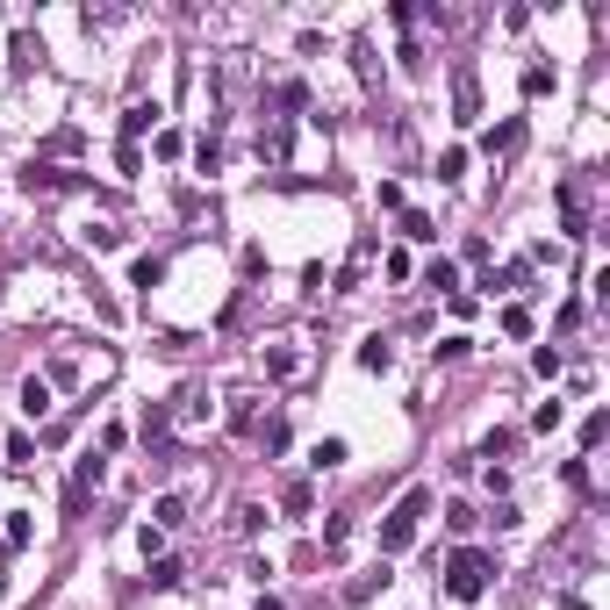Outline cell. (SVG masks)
<instances>
[{
    "label": "cell",
    "mask_w": 610,
    "mask_h": 610,
    "mask_svg": "<svg viewBox=\"0 0 610 610\" xmlns=\"http://www.w3.org/2000/svg\"><path fill=\"white\" fill-rule=\"evenodd\" d=\"M489 582H496V553H489V546H460V553L445 560V596H453V604H481Z\"/></svg>",
    "instance_id": "1"
},
{
    "label": "cell",
    "mask_w": 610,
    "mask_h": 610,
    "mask_svg": "<svg viewBox=\"0 0 610 610\" xmlns=\"http://www.w3.org/2000/svg\"><path fill=\"white\" fill-rule=\"evenodd\" d=\"M424 510H431V489H424V481H416V489H403V503L381 517V560H396V553H409V546H416Z\"/></svg>",
    "instance_id": "2"
},
{
    "label": "cell",
    "mask_w": 610,
    "mask_h": 610,
    "mask_svg": "<svg viewBox=\"0 0 610 610\" xmlns=\"http://www.w3.org/2000/svg\"><path fill=\"white\" fill-rule=\"evenodd\" d=\"M453 122H481V80H474L467 58L453 65Z\"/></svg>",
    "instance_id": "3"
},
{
    "label": "cell",
    "mask_w": 610,
    "mask_h": 610,
    "mask_svg": "<svg viewBox=\"0 0 610 610\" xmlns=\"http://www.w3.org/2000/svg\"><path fill=\"white\" fill-rule=\"evenodd\" d=\"M22 187H29V195H65V187H80V173H58V166L29 158V166H22Z\"/></svg>",
    "instance_id": "4"
},
{
    "label": "cell",
    "mask_w": 610,
    "mask_h": 610,
    "mask_svg": "<svg viewBox=\"0 0 610 610\" xmlns=\"http://www.w3.org/2000/svg\"><path fill=\"white\" fill-rule=\"evenodd\" d=\"M288 144H295V137H288V115H273V122L259 129V158H266V166H288Z\"/></svg>",
    "instance_id": "5"
},
{
    "label": "cell",
    "mask_w": 610,
    "mask_h": 610,
    "mask_svg": "<svg viewBox=\"0 0 610 610\" xmlns=\"http://www.w3.org/2000/svg\"><path fill=\"white\" fill-rule=\"evenodd\" d=\"M374 252H381L374 237H359V244H352V259H345V273H338V295H352V288L367 281V266H374Z\"/></svg>",
    "instance_id": "6"
},
{
    "label": "cell",
    "mask_w": 610,
    "mask_h": 610,
    "mask_svg": "<svg viewBox=\"0 0 610 610\" xmlns=\"http://www.w3.org/2000/svg\"><path fill=\"white\" fill-rule=\"evenodd\" d=\"M424 288L453 302V295H460V266H453V259H431V266H424Z\"/></svg>",
    "instance_id": "7"
},
{
    "label": "cell",
    "mask_w": 610,
    "mask_h": 610,
    "mask_svg": "<svg viewBox=\"0 0 610 610\" xmlns=\"http://www.w3.org/2000/svg\"><path fill=\"white\" fill-rule=\"evenodd\" d=\"M151 122H158V101H129V108H122V144H137Z\"/></svg>",
    "instance_id": "8"
},
{
    "label": "cell",
    "mask_w": 610,
    "mask_h": 610,
    "mask_svg": "<svg viewBox=\"0 0 610 610\" xmlns=\"http://www.w3.org/2000/svg\"><path fill=\"white\" fill-rule=\"evenodd\" d=\"M359 367H367V374H388V367H396V345H388V338L374 330V338L359 345Z\"/></svg>",
    "instance_id": "9"
},
{
    "label": "cell",
    "mask_w": 610,
    "mask_h": 610,
    "mask_svg": "<svg viewBox=\"0 0 610 610\" xmlns=\"http://www.w3.org/2000/svg\"><path fill=\"white\" fill-rule=\"evenodd\" d=\"M345 460H352V445H345V438H316V453H309V467H316V474H323V467H345Z\"/></svg>",
    "instance_id": "10"
},
{
    "label": "cell",
    "mask_w": 610,
    "mask_h": 610,
    "mask_svg": "<svg viewBox=\"0 0 610 610\" xmlns=\"http://www.w3.org/2000/svg\"><path fill=\"white\" fill-rule=\"evenodd\" d=\"M517 144H524V122H496V129L481 137V151H489V158H496V151H517Z\"/></svg>",
    "instance_id": "11"
},
{
    "label": "cell",
    "mask_w": 610,
    "mask_h": 610,
    "mask_svg": "<svg viewBox=\"0 0 610 610\" xmlns=\"http://www.w3.org/2000/svg\"><path fill=\"white\" fill-rule=\"evenodd\" d=\"M403 237L409 244H438V223H431L424 208H403Z\"/></svg>",
    "instance_id": "12"
},
{
    "label": "cell",
    "mask_w": 610,
    "mask_h": 610,
    "mask_svg": "<svg viewBox=\"0 0 610 610\" xmlns=\"http://www.w3.org/2000/svg\"><path fill=\"white\" fill-rule=\"evenodd\" d=\"M158 281H166V259H151V252H144V259L129 266V288H144V295H151Z\"/></svg>",
    "instance_id": "13"
},
{
    "label": "cell",
    "mask_w": 610,
    "mask_h": 610,
    "mask_svg": "<svg viewBox=\"0 0 610 610\" xmlns=\"http://www.w3.org/2000/svg\"><path fill=\"white\" fill-rule=\"evenodd\" d=\"M180 582H187V567H180L173 553H158V560H151V589H180Z\"/></svg>",
    "instance_id": "14"
},
{
    "label": "cell",
    "mask_w": 610,
    "mask_h": 610,
    "mask_svg": "<svg viewBox=\"0 0 610 610\" xmlns=\"http://www.w3.org/2000/svg\"><path fill=\"white\" fill-rule=\"evenodd\" d=\"M281 510H288V517H309V510H316V489H309V481H288V489H281Z\"/></svg>",
    "instance_id": "15"
},
{
    "label": "cell",
    "mask_w": 610,
    "mask_h": 610,
    "mask_svg": "<svg viewBox=\"0 0 610 610\" xmlns=\"http://www.w3.org/2000/svg\"><path fill=\"white\" fill-rule=\"evenodd\" d=\"M101 474H108V460H101V453H87V460L72 467V489H87V496H94V489H101Z\"/></svg>",
    "instance_id": "16"
},
{
    "label": "cell",
    "mask_w": 610,
    "mask_h": 610,
    "mask_svg": "<svg viewBox=\"0 0 610 610\" xmlns=\"http://www.w3.org/2000/svg\"><path fill=\"white\" fill-rule=\"evenodd\" d=\"M22 409H29V416H43V409H51V381H43V374H29V381H22Z\"/></svg>",
    "instance_id": "17"
},
{
    "label": "cell",
    "mask_w": 610,
    "mask_h": 610,
    "mask_svg": "<svg viewBox=\"0 0 610 610\" xmlns=\"http://www.w3.org/2000/svg\"><path fill=\"white\" fill-rule=\"evenodd\" d=\"M7 51H14V72H29V65H36V58H43V43H36V36H29V29H14V43H7Z\"/></svg>",
    "instance_id": "18"
},
{
    "label": "cell",
    "mask_w": 610,
    "mask_h": 610,
    "mask_svg": "<svg viewBox=\"0 0 610 610\" xmlns=\"http://www.w3.org/2000/svg\"><path fill=\"white\" fill-rule=\"evenodd\" d=\"M553 94V65H524V101H546Z\"/></svg>",
    "instance_id": "19"
},
{
    "label": "cell",
    "mask_w": 610,
    "mask_h": 610,
    "mask_svg": "<svg viewBox=\"0 0 610 610\" xmlns=\"http://www.w3.org/2000/svg\"><path fill=\"white\" fill-rule=\"evenodd\" d=\"M460 173H467V144H445V151H438V180H445V187H453V180H460Z\"/></svg>",
    "instance_id": "20"
},
{
    "label": "cell",
    "mask_w": 610,
    "mask_h": 610,
    "mask_svg": "<svg viewBox=\"0 0 610 610\" xmlns=\"http://www.w3.org/2000/svg\"><path fill=\"white\" fill-rule=\"evenodd\" d=\"M295 367H302V359H295L288 345H273V352H266V381H295Z\"/></svg>",
    "instance_id": "21"
},
{
    "label": "cell",
    "mask_w": 610,
    "mask_h": 610,
    "mask_svg": "<svg viewBox=\"0 0 610 610\" xmlns=\"http://www.w3.org/2000/svg\"><path fill=\"white\" fill-rule=\"evenodd\" d=\"M610 438V409H589V416H582V445H589V453H596V445H604Z\"/></svg>",
    "instance_id": "22"
},
{
    "label": "cell",
    "mask_w": 610,
    "mask_h": 610,
    "mask_svg": "<svg viewBox=\"0 0 610 610\" xmlns=\"http://www.w3.org/2000/svg\"><path fill=\"white\" fill-rule=\"evenodd\" d=\"M151 524H158V531H173V524H187V503H180V496H158V510H151Z\"/></svg>",
    "instance_id": "23"
},
{
    "label": "cell",
    "mask_w": 610,
    "mask_h": 610,
    "mask_svg": "<svg viewBox=\"0 0 610 610\" xmlns=\"http://www.w3.org/2000/svg\"><path fill=\"white\" fill-rule=\"evenodd\" d=\"M259 445H266V453H288V416H266V424H259Z\"/></svg>",
    "instance_id": "24"
},
{
    "label": "cell",
    "mask_w": 610,
    "mask_h": 610,
    "mask_svg": "<svg viewBox=\"0 0 610 610\" xmlns=\"http://www.w3.org/2000/svg\"><path fill=\"white\" fill-rule=\"evenodd\" d=\"M36 460V438L29 431H7V467H29Z\"/></svg>",
    "instance_id": "25"
},
{
    "label": "cell",
    "mask_w": 610,
    "mask_h": 610,
    "mask_svg": "<svg viewBox=\"0 0 610 610\" xmlns=\"http://www.w3.org/2000/svg\"><path fill=\"white\" fill-rule=\"evenodd\" d=\"M166 424H173V416H166V409H158V403L144 409V445H151V453H158V445H166Z\"/></svg>",
    "instance_id": "26"
},
{
    "label": "cell",
    "mask_w": 610,
    "mask_h": 610,
    "mask_svg": "<svg viewBox=\"0 0 610 610\" xmlns=\"http://www.w3.org/2000/svg\"><path fill=\"white\" fill-rule=\"evenodd\" d=\"M230 431H259V403H252V396L230 403Z\"/></svg>",
    "instance_id": "27"
},
{
    "label": "cell",
    "mask_w": 610,
    "mask_h": 610,
    "mask_svg": "<svg viewBox=\"0 0 610 610\" xmlns=\"http://www.w3.org/2000/svg\"><path fill=\"white\" fill-rule=\"evenodd\" d=\"M567 424V403H539L531 409V431H560Z\"/></svg>",
    "instance_id": "28"
},
{
    "label": "cell",
    "mask_w": 610,
    "mask_h": 610,
    "mask_svg": "<svg viewBox=\"0 0 610 610\" xmlns=\"http://www.w3.org/2000/svg\"><path fill=\"white\" fill-rule=\"evenodd\" d=\"M0 539H7V546H29V510H7V524H0Z\"/></svg>",
    "instance_id": "29"
},
{
    "label": "cell",
    "mask_w": 610,
    "mask_h": 610,
    "mask_svg": "<svg viewBox=\"0 0 610 610\" xmlns=\"http://www.w3.org/2000/svg\"><path fill=\"white\" fill-rule=\"evenodd\" d=\"M503 453H517V431H489L481 438V460H503Z\"/></svg>",
    "instance_id": "30"
},
{
    "label": "cell",
    "mask_w": 610,
    "mask_h": 610,
    "mask_svg": "<svg viewBox=\"0 0 610 610\" xmlns=\"http://www.w3.org/2000/svg\"><path fill=\"white\" fill-rule=\"evenodd\" d=\"M230 524H237V531H244V539H252V531H259V524H266V510H259V503H237V510H230Z\"/></svg>",
    "instance_id": "31"
},
{
    "label": "cell",
    "mask_w": 610,
    "mask_h": 610,
    "mask_svg": "<svg viewBox=\"0 0 610 610\" xmlns=\"http://www.w3.org/2000/svg\"><path fill=\"white\" fill-rule=\"evenodd\" d=\"M503 330H510V338H531V309L510 302V309H503Z\"/></svg>",
    "instance_id": "32"
},
{
    "label": "cell",
    "mask_w": 610,
    "mask_h": 610,
    "mask_svg": "<svg viewBox=\"0 0 610 610\" xmlns=\"http://www.w3.org/2000/svg\"><path fill=\"white\" fill-rule=\"evenodd\" d=\"M431 352H438V359H467V352H474V338H460V330H453V338H438Z\"/></svg>",
    "instance_id": "33"
},
{
    "label": "cell",
    "mask_w": 610,
    "mask_h": 610,
    "mask_svg": "<svg viewBox=\"0 0 610 610\" xmlns=\"http://www.w3.org/2000/svg\"><path fill=\"white\" fill-rule=\"evenodd\" d=\"M531 367H539V374H546V381H553V374H560V367H567V359H560V345H539V352H531Z\"/></svg>",
    "instance_id": "34"
},
{
    "label": "cell",
    "mask_w": 610,
    "mask_h": 610,
    "mask_svg": "<svg viewBox=\"0 0 610 610\" xmlns=\"http://www.w3.org/2000/svg\"><path fill=\"white\" fill-rule=\"evenodd\" d=\"M43 381H51V388H80V367H72V359H51V374H43Z\"/></svg>",
    "instance_id": "35"
},
{
    "label": "cell",
    "mask_w": 610,
    "mask_h": 610,
    "mask_svg": "<svg viewBox=\"0 0 610 610\" xmlns=\"http://www.w3.org/2000/svg\"><path fill=\"white\" fill-rule=\"evenodd\" d=\"M345 539H352V524H345V517H323V546H330V553H345Z\"/></svg>",
    "instance_id": "36"
},
{
    "label": "cell",
    "mask_w": 610,
    "mask_h": 610,
    "mask_svg": "<svg viewBox=\"0 0 610 610\" xmlns=\"http://www.w3.org/2000/svg\"><path fill=\"white\" fill-rule=\"evenodd\" d=\"M273 101H281V108H309V87H302V80H281V94H273Z\"/></svg>",
    "instance_id": "37"
},
{
    "label": "cell",
    "mask_w": 610,
    "mask_h": 610,
    "mask_svg": "<svg viewBox=\"0 0 610 610\" xmlns=\"http://www.w3.org/2000/svg\"><path fill=\"white\" fill-rule=\"evenodd\" d=\"M137 546H144V560H158V553H166V531H158V524H144V531H137Z\"/></svg>",
    "instance_id": "38"
},
{
    "label": "cell",
    "mask_w": 610,
    "mask_h": 610,
    "mask_svg": "<svg viewBox=\"0 0 610 610\" xmlns=\"http://www.w3.org/2000/svg\"><path fill=\"white\" fill-rule=\"evenodd\" d=\"M445 524H453V531H460V539H467V531H474V524H481V517H474V510H467V503H453V510H445Z\"/></svg>",
    "instance_id": "39"
},
{
    "label": "cell",
    "mask_w": 610,
    "mask_h": 610,
    "mask_svg": "<svg viewBox=\"0 0 610 610\" xmlns=\"http://www.w3.org/2000/svg\"><path fill=\"white\" fill-rule=\"evenodd\" d=\"M195 158H202V173H215V166H223V144H215V137H202V144H195Z\"/></svg>",
    "instance_id": "40"
},
{
    "label": "cell",
    "mask_w": 610,
    "mask_h": 610,
    "mask_svg": "<svg viewBox=\"0 0 610 610\" xmlns=\"http://www.w3.org/2000/svg\"><path fill=\"white\" fill-rule=\"evenodd\" d=\"M180 416H187V424H195V416H208V396H202V388H187V396H180Z\"/></svg>",
    "instance_id": "41"
},
{
    "label": "cell",
    "mask_w": 610,
    "mask_h": 610,
    "mask_svg": "<svg viewBox=\"0 0 610 610\" xmlns=\"http://www.w3.org/2000/svg\"><path fill=\"white\" fill-rule=\"evenodd\" d=\"M553 610H589V604H582L575 589H560V596H553Z\"/></svg>",
    "instance_id": "42"
},
{
    "label": "cell",
    "mask_w": 610,
    "mask_h": 610,
    "mask_svg": "<svg viewBox=\"0 0 610 610\" xmlns=\"http://www.w3.org/2000/svg\"><path fill=\"white\" fill-rule=\"evenodd\" d=\"M259 610H288V604H281V596H266V589H259Z\"/></svg>",
    "instance_id": "43"
}]
</instances>
